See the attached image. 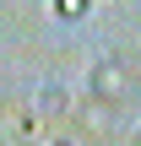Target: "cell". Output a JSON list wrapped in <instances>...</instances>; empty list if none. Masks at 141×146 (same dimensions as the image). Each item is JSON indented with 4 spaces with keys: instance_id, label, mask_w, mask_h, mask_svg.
Wrapping results in <instances>:
<instances>
[{
    "instance_id": "obj_1",
    "label": "cell",
    "mask_w": 141,
    "mask_h": 146,
    "mask_svg": "<svg viewBox=\"0 0 141 146\" xmlns=\"http://www.w3.org/2000/svg\"><path fill=\"white\" fill-rule=\"evenodd\" d=\"M130 70L120 65V60H98L92 70H87V98H98V103H125L130 98Z\"/></svg>"
},
{
    "instance_id": "obj_2",
    "label": "cell",
    "mask_w": 141,
    "mask_h": 146,
    "mask_svg": "<svg viewBox=\"0 0 141 146\" xmlns=\"http://www.w3.org/2000/svg\"><path fill=\"white\" fill-rule=\"evenodd\" d=\"M38 114H49V119H54V114H65V87H54V81H49V87L38 92Z\"/></svg>"
},
{
    "instance_id": "obj_3",
    "label": "cell",
    "mask_w": 141,
    "mask_h": 146,
    "mask_svg": "<svg viewBox=\"0 0 141 146\" xmlns=\"http://www.w3.org/2000/svg\"><path fill=\"white\" fill-rule=\"evenodd\" d=\"M54 16L60 22H76V16H87V0H54Z\"/></svg>"
}]
</instances>
